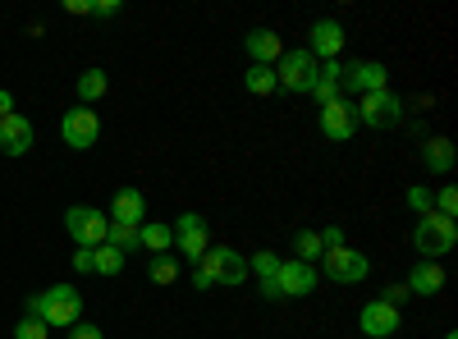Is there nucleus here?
<instances>
[{
	"label": "nucleus",
	"instance_id": "nucleus-7",
	"mask_svg": "<svg viewBox=\"0 0 458 339\" xmlns=\"http://www.w3.org/2000/svg\"><path fill=\"white\" fill-rule=\"evenodd\" d=\"M386 88H390V69L380 60H353V64H344V73H339V92L371 97V92H386Z\"/></svg>",
	"mask_w": 458,
	"mask_h": 339
},
{
	"label": "nucleus",
	"instance_id": "nucleus-36",
	"mask_svg": "<svg viewBox=\"0 0 458 339\" xmlns=\"http://www.w3.org/2000/svg\"><path fill=\"white\" fill-rule=\"evenodd\" d=\"M73 271H92V248H79V252H73Z\"/></svg>",
	"mask_w": 458,
	"mask_h": 339
},
{
	"label": "nucleus",
	"instance_id": "nucleus-26",
	"mask_svg": "<svg viewBox=\"0 0 458 339\" xmlns=\"http://www.w3.org/2000/svg\"><path fill=\"white\" fill-rule=\"evenodd\" d=\"M106 88H110L106 73H101V69H88L83 79H79V101H83V106H92V101H101V97H106Z\"/></svg>",
	"mask_w": 458,
	"mask_h": 339
},
{
	"label": "nucleus",
	"instance_id": "nucleus-5",
	"mask_svg": "<svg viewBox=\"0 0 458 339\" xmlns=\"http://www.w3.org/2000/svg\"><path fill=\"white\" fill-rule=\"evenodd\" d=\"M312 79H317V60H312L308 47H302V51H284L276 60V88H284V92H312Z\"/></svg>",
	"mask_w": 458,
	"mask_h": 339
},
{
	"label": "nucleus",
	"instance_id": "nucleus-8",
	"mask_svg": "<svg viewBox=\"0 0 458 339\" xmlns=\"http://www.w3.org/2000/svg\"><path fill=\"white\" fill-rule=\"evenodd\" d=\"M64 230L79 248H101L106 230H110V216H101L97 207H69L64 211Z\"/></svg>",
	"mask_w": 458,
	"mask_h": 339
},
{
	"label": "nucleus",
	"instance_id": "nucleus-29",
	"mask_svg": "<svg viewBox=\"0 0 458 339\" xmlns=\"http://www.w3.org/2000/svg\"><path fill=\"white\" fill-rule=\"evenodd\" d=\"M14 339H51V335H47V326H42V321L23 317V321L14 326Z\"/></svg>",
	"mask_w": 458,
	"mask_h": 339
},
{
	"label": "nucleus",
	"instance_id": "nucleus-33",
	"mask_svg": "<svg viewBox=\"0 0 458 339\" xmlns=\"http://www.w3.org/2000/svg\"><path fill=\"white\" fill-rule=\"evenodd\" d=\"M321 234V248L330 252V248H344V230H339V225H330V230H317Z\"/></svg>",
	"mask_w": 458,
	"mask_h": 339
},
{
	"label": "nucleus",
	"instance_id": "nucleus-23",
	"mask_svg": "<svg viewBox=\"0 0 458 339\" xmlns=\"http://www.w3.org/2000/svg\"><path fill=\"white\" fill-rule=\"evenodd\" d=\"M179 257L174 252H161V257H151V267H147V275H151V284H174L179 280Z\"/></svg>",
	"mask_w": 458,
	"mask_h": 339
},
{
	"label": "nucleus",
	"instance_id": "nucleus-12",
	"mask_svg": "<svg viewBox=\"0 0 458 339\" xmlns=\"http://www.w3.org/2000/svg\"><path fill=\"white\" fill-rule=\"evenodd\" d=\"M276 284H280V298H308L317 289V267H308V261H280L276 271Z\"/></svg>",
	"mask_w": 458,
	"mask_h": 339
},
{
	"label": "nucleus",
	"instance_id": "nucleus-21",
	"mask_svg": "<svg viewBox=\"0 0 458 339\" xmlns=\"http://www.w3.org/2000/svg\"><path fill=\"white\" fill-rule=\"evenodd\" d=\"M138 248H147V252H170L174 248V234H170V225H161V220H147V225H138Z\"/></svg>",
	"mask_w": 458,
	"mask_h": 339
},
{
	"label": "nucleus",
	"instance_id": "nucleus-18",
	"mask_svg": "<svg viewBox=\"0 0 458 339\" xmlns=\"http://www.w3.org/2000/svg\"><path fill=\"white\" fill-rule=\"evenodd\" d=\"M440 289H445V267H440V261H417L412 275H408V293L412 298H431Z\"/></svg>",
	"mask_w": 458,
	"mask_h": 339
},
{
	"label": "nucleus",
	"instance_id": "nucleus-40",
	"mask_svg": "<svg viewBox=\"0 0 458 339\" xmlns=\"http://www.w3.org/2000/svg\"><path fill=\"white\" fill-rule=\"evenodd\" d=\"M445 339H458V335H445Z\"/></svg>",
	"mask_w": 458,
	"mask_h": 339
},
{
	"label": "nucleus",
	"instance_id": "nucleus-30",
	"mask_svg": "<svg viewBox=\"0 0 458 339\" xmlns=\"http://www.w3.org/2000/svg\"><path fill=\"white\" fill-rule=\"evenodd\" d=\"M408 284H386V289H380V303H390V308H403L408 303Z\"/></svg>",
	"mask_w": 458,
	"mask_h": 339
},
{
	"label": "nucleus",
	"instance_id": "nucleus-16",
	"mask_svg": "<svg viewBox=\"0 0 458 339\" xmlns=\"http://www.w3.org/2000/svg\"><path fill=\"white\" fill-rule=\"evenodd\" d=\"M147 220V198L138 193V188H120L114 193V202H110V225H138Z\"/></svg>",
	"mask_w": 458,
	"mask_h": 339
},
{
	"label": "nucleus",
	"instance_id": "nucleus-2",
	"mask_svg": "<svg viewBox=\"0 0 458 339\" xmlns=\"http://www.w3.org/2000/svg\"><path fill=\"white\" fill-rule=\"evenodd\" d=\"M458 243V220L440 216V211H427V216H417V230H412V248L422 252V261H436L445 252H454Z\"/></svg>",
	"mask_w": 458,
	"mask_h": 339
},
{
	"label": "nucleus",
	"instance_id": "nucleus-4",
	"mask_svg": "<svg viewBox=\"0 0 458 339\" xmlns=\"http://www.w3.org/2000/svg\"><path fill=\"white\" fill-rule=\"evenodd\" d=\"M353 106H358V124H367V129H394L403 120V97L390 92V88L371 92V97H358Z\"/></svg>",
	"mask_w": 458,
	"mask_h": 339
},
{
	"label": "nucleus",
	"instance_id": "nucleus-39",
	"mask_svg": "<svg viewBox=\"0 0 458 339\" xmlns=\"http://www.w3.org/2000/svg\"><path fill=\"white\" fill-rule=\"evenodd\" d=\"M5 115H14V97L0 88V120H5Z\"/></svg>",
	"mask_w": 458,
	"mask_h": 339
},
{
	"label": "nucleus",
	"instance_id": "nucleus-25",
	"mask_svg": "<svg viewBox=\"0 0 458 339\" xmlns=\"http://www.w3.org/2000/svg\"><path fill=\"white\" fill-rule=\"evenodd\" d=\"M92 271H97V275H120V271H124V252H114L110 243L92 248Z\"/></svg>",
	"mask_w": 458,
	"mask_h": 339
},
{
	"label": "nucleus",
	"instance_id": "nucleus-14",
	"mask_svg": "<svg viewBox=\"0 0 458 339\" xmlns=\"http://www.w3.org/2000/svg\"><path fill=\"white\" fill-rule=\"evenodd\" d=\"M32 142H37V133H32L28 115H5L0 120V152L5 157H23Z\"/></svg>",
	"mask_w": 458,
	"mask_h": 339
},
{
	"label": "nucleus",
	"instance_id": "nucleus-9",
	"mask_svg": "<svg viewBox=\"0 0 458 339\" xmlns=\"http://www.w3.org/2000/svg\"><path fill=\"white\" fill-rule=\"evenodd\" d=\"M60 138H64V147H73V152H88V147H97V138H101V115H97V110H88V106L64 110Z\"/></svg>",
	"mask_w": 458,
	"mask_h": 339
},
{
	"label": "nucleus",
	"instance_id": "nucleus-38",
	"mask_svg": "<svg viewBox=\"0 0 458 339\" xmlns=\"http://www.w3.org/2000/svg\"><path fill=\"white\" fill-rule=\"evenodd\" d=\"M69 14H92V0H64Z\"/></svg>",
	"mask_w": 458,
	"mask_h": 339
},
{
	"label": "nucleus",
	"instance_id": "nucleus-24",
	"mask_svg": "<svg viewBox=\"0 0 458 339\" xmlns=\"http://www.w3.org/2000/svg\"><path fill=\"white\" fill-rule=\"evenodd\" d=\"M321 252H326V248H321V234H317V230H298V234H293V261H308V267H312Z\"/></svg>",
	"mask_w": 458,
	"mask_h": 339
},
{
	"label": "nucleus",
	"instance_id": "nucleus-11",
	"mask_svg": "<svg viewBox=\"0 0 458 339\" xmlns=\"http://www.w3.org/2000/svg\"><path fill=\"white\" fill-rule=\"evenodd\" d=\"M353 129H358V106L349 97H335L330 106H321V133L330 142H349Z\"/></svg>",
	"mask_w": 458,
	"mask_h": 339
},
{
	"label": "nucleus",
	"instance_id": "nucleus-15",
	"mask_svg": "<svg viewBox=\"0 0 458 339\" xmlns=\"http://www.w3.org/2000/svg\"><path fill=\"white\" fill-rule=\"evenodd\" d=\"M308 37H312V47H308V51H312L317 64H321V60H335V55L344 51V28H339L335 19H317Z\"/></svg>",
	"mask_w": 458,
	"mask_h": 339
},
{
	"label": "nucleus",
	"instance_id": "nucleus-37",
	"mask_svg": "<svg viewBox=\"0 0 458 339\" xmlns=\"http://www.w3.org/2000/svg\"><path fill=\"white\" fill-rule=\"evenodd\" d=\"M261 298H266V303H280V284H276V275H271V280H261Z\"/></svg>",
	"mask_w": 458,
	"mask_h": 339
},
{
	"label": "nucleus",
	"instance_id": "nucleus-34",
	"mask_svg": "<svg viewBox=\"0 0 458 339\" xmlns=\"http://www.w3.org/2000/svg\"><path fill=\"white\" fill-rule=\"evenodd\" d=\"M120 10H124L120 0H97V5H92V14H97V19H114Z\"/></svg>",
	"mask_w": 458,
	"mask_h": 339
},
{
	"label": "nucleus",
	"instance_id": "nucleus-19",
	"mask_svg": "<svg viewBox=\"0 0 458 339\" xmlns=\"http://www.w3.org/2000/svg\"><path fill=\"white\" fill-rule=\"evenodd\" d=\"M339 73H344L339 60H321V64H317V79H312V97H317V106H330L335 97H344V92H339Z\"/></svg>",
	"mask_w": 458,
	"mask_h": 339
},
{
	"label": "nucleus",
	"instance_id": "nucleus-3",
	"mask_svg": "<svg viewBox=\"0 0 458 339\" xmlns=\"http://www.w3.org/2000/svg\"><path fill=\"white\" fill-rule=\"evenodd\" d=\"M198 271H202L211 284H243V280H248V257H243L239 248L211 243L207 257L198 261Z\"/></svg>",
	"mask_w": 458,
	"mask_h": 339
},
{
	"label": "nucleus",
	"instance_id": "nucleus-35",
	"mask_svg": "<svg viewBox=\"0 0 458 339\" xmlns=\"http://www.w3.org/2000/svg\"><path fill=\"white\" fill-rule=\"evenodd\" d=\"M64 339H101V326H83V321H79V326H69Z\"/></svg>",
	"mask_w": 458,
	"mask_h": 339
},
{
	"label": "nucleus",
	"instance_id": "nucleus-22",
	"mask_svg": "<svg viewBox=\"0 0 458 339\" xmlns=\"http://www.w3.org/2000/svg\"><path fill=\"white\" fill-rule=\"evenodd\" d=\"M243 83H248L252 97H271V92H276V64H252V69L243 73Z\"/></svg>",
	"mask_w": 458,
	"mask_h": 339
},
{
	"label": "nucleus",
	"instance_id": "nucleus-32",
	"mask_svg": "<svg viewBox=\"0 0 458 339\" xmlns=\"http://www.w3.org/2000/svg\"><path fill=\"white\" fill-rule=\"evenodd\" d=\"M408 207H412L417 216H427V211H431V193H427V188H408Z\"/></svg>",
	"mask_w": 458,
	"mask_h": 339
},
{
	"label": "nucleus",
	"instance_id": "nucleus-1",
	"mask_svg": "<svg viewBox=\"0 0 458 339\" xmlns=\"http://www.w3.org/2000/svg\"><path fill=\"white\" fill-rule=\"evenodd\" d=\"M28 317L42 321L47 330H69V326H79V317H83V293L73 284H51V289L28 298Z\"/></svg>",
	"mask_w": 458,
	"mask_h": 339
},
{
	"label": "nucleus",
	"instance_id": "nucleus-28",
	"mask_svg": "<svg viewBox=\"0 0 458 339\" xmlns=\"http://www.w3.org/2000/svg\"><path fill=\"white\" fill-rule=\"evenodd\" d=\"M248 271H257L261 280H271V275L280 271V257H276L271 248H261V252H252V257H248Z\"/></svg>",
	"mask_w": 458,
	"mask_h": 339
},
{
	"label": "nucleus",
	"instance_id": "nucleus-17",
	"mask_svg": "<svg viewBox=\"0 0 458 339\" xmlns=\"http://www.w3.org/2000/svg\"><path fill=\"white\" fill-rule=\"evenodd\" d=\"M243 51L252 55V64H276V60L284 55V42H280L271 28H252V32L243 37Z\"/></svg>",
	"mask_w": 458,
	"mask_h": 339
},
{
	"label": "nucleus",
	"instance_id": "nucleus-27",
	"mask_svg": "<svg viewBox=\"0 0 458 339\" xmlns=\"http://www.w3.org/2000/svg\"><path fill=\"white\" fill-rule=\"evenodd\" d=\"M106 243L114 248V252H133L138 248V230H133V225H110V230H106Z\"/></svg>",
	"mask_w": 458,
	"mask_h": 339
},
{
	"label": "nucleus",
	"instance_id": "nucleus-6",
	"mask_svg": "<svg viewBox=\"0 0 458 339\" xmlns=\"http://www.w3.org/2000/svg\"><path fill=\"white\" fill-rule=\"evenodd\" d=\"M170 234H174V252L188 257V261H202L207 248H211V230H207V220L198 211H183L174 225H170Z\"/></svg>",
	"mask_w": 458,
	"mask_h": 339
},
{
	"label": "nucleus",
	"instance_id": "nucleus-13",
	"mask_svg": "<svg viewBox=\"0 0 458 339\" xmlns=\"http://www.w3.org/2000/svg\"><path fill=\"white\" fill-rule=\"evenodd\" d=\"M362 330L371 335V339H390L399 326H403V317H399V308H390V303H380V298H371V303L362 308Z\"/></svg>",
	"mask_w": 458,
	"mask_h": 339
},
{
	"label": "nucleus",
	"instance_id": "nucleus-31",
	"mask_svg": "<svg viewBox=\"0 0 458 339\" xmlns=\"http://www.w3.org/2000/svg\"><path fill=\"white\" fill-rule=\"evenodd\" d=\"M431 211H440V216H458V193H454V188H440V198H436V207Z\"/></svg>",
	"mask_w": 458,
	"mask_h": 339
},
{
	"label": "nucleus",
	"instance_id": "nucleus-20",
	"mask_svg": "<svg viewBox=\"0 0 458 339\" xmlns=\"http://www.w3.org/2000/svg\"><path fill=\"white\" fill-rule=\"evenodd\" d=\"M422 165H427L431 174H449V170H454V142L440 138V133L427 138V142H422Z\"/></svg>",
	"mask_w": 458,
	"mask_h": 339
},
{
	"label": "nucleus",
	"instance_id": "nucleus-10",
	"mask_svg": "<svg viewBox=\"0 0 458 339\" xmlns=\"http://www.w3.org/2000/svg\"><path fill=\"white\" fill-rule=\"evenodd\" d=\"M367 271H371V261H367L362 252H353V248H330V252H321V275L335 280V284H362Z\"/></svg>",
	"mask_w": 458,
	"mask_h": 339
}]
</instances>
